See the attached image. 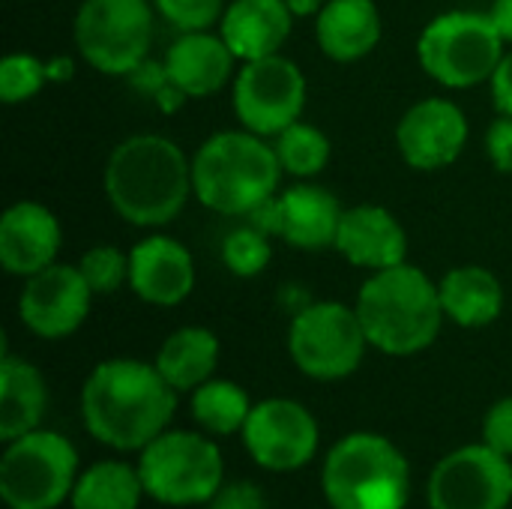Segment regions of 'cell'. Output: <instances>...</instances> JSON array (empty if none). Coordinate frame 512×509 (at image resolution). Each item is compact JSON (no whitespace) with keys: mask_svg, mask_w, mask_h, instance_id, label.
Wrapping results in <instances>:
<instances>
[{"mask_svg":"<svg viewBox=\"0 0 512 509\" xmlns=\"http://www.w3.org/2000/svg\"><path fill=\"white\" fill-rule=\"evenodd\" d=\"M276 159L282 165V174L294 180H315L333 156V144L324 129H318L309 120H297L288 129H282L273 138Z\"/></svg>","mask_w":512,"mask_h":509,"instance_id":"cell-28","label":"cell"},{"mask_svg":"<svg viewBox=\"0 0 512 509\" xmlns=\"http://www.w3.org/2000/svg\"><path fill=\"white\" fill-rule=\"evenodd\" d=\"M384 36V18L375 0H330L315 15V39L327 60L357 63L369 57Z\"/></svg>","mask_w":512,"mask_h":509,"instance_id":"cell-22","label":"cell"},{"mask_svg":"<svg viewBox=\"0 0 512 509\" xmlns=\"http://www.w3.org/2000/svg\"><path fill=\"white\" fill-rule=\"evenodd\" d=\"M111 210L135 228L171 225L195 195L192 159L183 147L156 132L123 138L102 174Z\"/></svg>","mask_w":512,"mask_h":509,"instance_id":"cell-2","label":"cell"},{"mask_svg":"<svg viewBox=\"0 0 512 509\" xmlns=\"http://www.w3.org/2000/svg\"><path fill=\"white\" fill-rule=\"evenodd\" d=\"M153 6L177 33H195L219 27L228 0H153Z\"/></svg>","mask_w":512,"mask_h":509,"instance_id":"cell-32","label":"cell"},{"mask_svg":"<svg viewBox=\"0 0 512 509\" xmlns=\"http://www.w3.org/2000/svg\"><path fill=\"white\" fill-rule=\"evenodd\" d=\"M153 0H84L72 39L87 66L102 75H132L153 45Z\"/></svg>","mask_w":512,"mask_h":509,"instance_id":"cell-9","label":"cell"},{"mask_svg":"<svg viewBox=\"0 0 512 509\" xmlns=\"http://www.w3.org/2000/svg\"><path fill=\"white\" fill-rule=\"evenodd\" d=\"M78 270L96 297H108L129 285V252L111 243H96L78 258Z\"/></svg>","mask_w":512,"mask_h":509,"instance_id":"cell-31","label":"cell"},{"mask_svg":"<svg viewBox=\"0 0 512 509\" xmlns=\"http://www.w3.org/2000/svg\"><path fill=\"white\" fill-rule=\"evenodd\" d=\"M240 63L282 54L294 30V12L285 0H228L216 27Z\"/></svg>","mask_w":512,"mask_h":509,"instance_id":"cell-21","label":"cell"},{"mask_svg":"<svg viewBox=\"0 0 512 509\" xmlns=\"http://www.w3.org/2000/svg\"><path fill=\"white\" fill-rule=\"evenodd\" d=\"M288 3V9L294 12V18H312V15H318L330 0H285Z\"/></svg>","mask_w":512,"mask_h":509,"instance_id":"cell-38","label":"cell"},{"mask_svg":"<svg viewBox=\"0 0 512 509\" xmlns=\"http://www.w3.org/2000/svg\"><path fill=\"white\" fill-rule=\"evenodd\" d=\"M252 414L249 393L225 378H210L198 390H192V417L207 435H237L243 432L246 420Z\"/></svg>","mask_w":512,"mask_h":509,"instance_id":"cell-27","label":"cell"},{"mask_svg":"<svg viewBox=\"0 0 512 509\" xmlns=\"http://www.w3.org/2000/svg\"><path fill=\"white\" fill-rule=\"evenodd\" d=\"M354 309L369 348L387 357H414L426 351L447 321L438 282L408 261L369 273Z\"/></svg>","mask_w":512,"mask_h":509,"instance_id":"cell-3","label":"cell"},{"mask_svg":"<svg viewBox=\"0 0 512 509\" xmlns=\"http://www.w3.org/2000/svg\"><path fill=\"white\" fill-rule=\"evenodd\" d=\"M471 126L465 111L444 96L417 99L396 123V147L414 171H444L468 147Z\"/></svg>","mask_w":512,"mask_h":509,"instance_id":"cell-16","label":"cell"},{"mask_svg":"<svg viewBox=\"0 0 512 509\" xmlns=\"http://www.w3.org/2000/svg\"><path fill=\"white\" fill-rule=\"evenodd\" d=\"M240 435L255 465L276 474H288L309 465L321 441L318 420L312 417V411L282 396L252 405V414Z\"/></svg>","mask_w":512,"mask_h":509,"instance_id":"cell-14","label":"cell"},{"mask_svg":"<svg viewBox=\"0 0 512 509\" xmlns=\"http://www.w3.org/2000/svg\"><path fill=\"white\" fill-rule=\"evenodd\" d=\"M78 453L69 438L33 429L3 450L0 498L9 509H54L72 498Z\"/></svg>","mask_w":512,"mask_h":509,"instance_id":"cell-8","label":"cell"},{"mask_svg":"<svg viewBox=\"0 0 512 509\" xmlns=\"http://www.w3.org/2000/svg\"><path fill=\"white\" fill-rule=\"evenodd\" d=\"M489 90H492V102H495L498 114H512V48L504 51V57L489 81Z\"/></svg>","mask_w":512,"mask_h":509,"instance_id":"cell-36","label":"cell"},{"mask_svg":"<svg viewBox=\"0 0 512 509\" xmlns=\"http://www.w3.org/2000/svg\"><path fill=\"white\" fill-rule=\"evenodd\" d=\"M369 339L354 306L318 300L300 309L288 327V354L312 381H342L366 357Z\"/></svg>","mask_w":512,"mask_h":509,"instance_id":"cell-10","label":"cell"},{"mask_svg":"<svg viewBox=\"0 0 512 509\" xmlns=\"http://www.w3.org/2000/svg\"><path fill=\"white\" fill-rule=\"evenodd\" d=\"M282 177L273 144L243 126L213 132L192 156L195 198L219 216L249 219L282 189Z\"/></svg>","mask_w":512,"mask_h":509,"instance_id":"cell-4","label":"cell"},{"mask_svg":"<svg viewBox=\"0 0 512 509\" xmlns=\"http://www.w3.org/2000/svg\"><path fill=\"white\" fill-rule=\"evenodd\" d=\"M153 363L177 393H192L216 375L219 339L207 327H180L159 345Z\"/></svg>","mask_w":512,"mask_h":509,"instance_id":"cell-25","label":"cell"},{"mask_svg":"<svg viewBox=\"0 0 512 509\" xmlns=\"http://www.w3.org/2000/svg\"><path fill=\"white\" fill-rule=\"evenodd\" d=\"M438 291H441L444 318L465 330H480L495 324L507 303L504 282L489 267L480 264H462L447 270L438 282Z\"/></svg>","mask_w":512,"mask_h":509,"instance_id":"cell-23","label":"cell"},{"mask_svg":"<svg viewBox=\"0 0 512 509\" xmlns=\"http://www.w3.org/2000/svg\"><path fill=\"white\" fill-rule=\"evenodd\" d=\"M342 213L345 207L327 186L315 180H297L279 189L267 204H261L249 216V222L258 225L264 234L285 240L291 249L324 252L336 246Z\"/></svg>","mask_w":512,"mask_h":509,"instance_id":"cell-13","label":"cell"},{"mask_svg":"<svg viewBox=\"0 0 512 509\" xmlns=\"http://www.w3.org/2000/svg\"><path fill=\"white\" fill-rule=\"evenodd\" d=\"M237 57L219 30L180 33L165 51V81L186 99H207L237 75Z\"/></svg>","mask_w":512,"mask_h":509,"instance_id":"cell-20","label":"cell"},{"mask_svg":"<svg viewBox=\"0 0 512 509\" xmlns=\"http://www.w3.org/2000/svg\"><path fill=\"white\" fill-rule=\"evenodd\" d=\"M210 509H267V501H264L258 486H252V483H231V486H222L213 495Z\"/></svg>","mask_w":512,"mask_h":509,"instance_id":"cell-35","label":"cell"},{"mask_svg":"<svg viewBox=\"0 0 512 509\" xmlns=\"http://www.w3.org/2000/svg\"><path fill=\"white\" fill-rule=\"evenodd\" d=\"M177 411V390L156 363L114 357L99 363L81 387V420L87 432L114 450H144Z\"/></svg>","mask_w":512,"mask_h":509,"instance_id":"cell-1","label":"cell"},{"mask_svg":"<svg viewBox=\"0 0 512 509\" xmlns=\"http://www.w3.org/2000/svg\"><path fill=\"white\" fill-rule=\"evenodd\" d=\"M138 474L147 498L165 507L210 504L222 489L225 462L219 447L186 429H165L141 450Z\"/></svg>","mask_w":512,"mask_h":509,"instance_id":"cell-7","label":"cell"},{"mask_svg":"<svg viewBox=\"0 0 512 509\" xmlns=\"http://www.w3.org/2000/svg\"><path fill=\"white\" fill-rule=\"evenodd\" d=\"M483 441L512 459V396L498 399L483 420Z\"/></svg>","mask_w":512,"mask_h":509,"instance_id":"cell-33","label":"cell"},{"mask_svg":"<svg viewBox=\"0 0 512 509\" xmlns=\"http://www.w3.org/2000/svg\"><path fill=\"white\" fill-rule=\"evenodd\" d=\"M144 495L138 468L123 462H96L78 474L72 509H138Z\"/></svg>","mask_w":512,"mask_h":509,"instance_id":"cell-26","label":"cell"},{"mask_svg":"<svg viewBox=\"0 0 512 509\" xmlns=\"http://www.w3.org/2000/svg\"><path fill=\"white\" fill-rule=\"evenodd\" d=\"M270 240L273 237L264 234L252 222L228 231L225 240H222V249H219L225 270L231 276H237V279H255V276H261L270 267V261H273V243Z\"/></svg>","mask_w":512,"mask_h":509,"instance_id":"cell-29","label":"cell"},{"mask_svg":"<svg viewBox=\"0 0 512 509\" xmlns=\"http://www.w3.org/2000/svg\"><path fill=\"white\" fill-rule=\"evenodd\" d=\"M63 246V228L51 207L39 201H15L0 216V267L27 279L57 264Z\"/></svg>","mask_w":512,"mask_h":509,"instance_id":"cell-18","label":"cell"},{"mask_svg":"<svg viewBox=\"0 0 512 509\" xmlns=\"http://www.w3.org/2000/svg\"><path fill=\"white\" fill-rule=\"evenodd\" d=\"M333 249L351 267L378 273L408 261V231L387 207L357 204L345 207Z\"/></svg>","mask_w":512,"mask_h":509,"instance_id":"cell-19","label":"cell"},{"mask_svg":"<svg viewBox=\"0 0 512 509\" xmlns=\"http://www.w3.org/2000/svg\"><path fill=\"white\" fill-rule=\"evenodd\" d=\"M93 297L96 294L84 282L78 264L57 261L24 279L18 294V318L33 336L57 342L81 330Z\"/></svg>","mask_w":512,"mask_h":509,"instance_id":"cell-15","label":"cell"},{"mask_svg":"<svg viewBox=\"0 0 512 509\" xmlns=\"http://www.w3.org/2000/svg\"><path fill=\"white\" fill-rule=\"evenodd\" d=\"M486 156L495 171L512 177V114H498L486 129Z\"/></svg>","mask_w":512,"mask_h":509,"instance_id":"cell-34","label":"cell"},{"mask_svg":"<svg viewBox=\"0 0 512 509\" xmlns=\"http://www.w3.org/2000/svg\"><path fill=\"white\" fill-rule=\"evenodd\" d=\"M321 486L330 509H405L408 459L390 438L354 432L327 453Z\"/></svg>","mask_w":512,"mask_h":509,"instance_id":"cell-5","label":"cell"},{"mask_svg":"<svg viewBox=\"0 0 512 509\" xmlns=\"http://www.w3.org/2000/svg\"><path fill=\"white\" fill-rule=\"evenodd\" d=\"M507 45L489 12L450 9L435 15L417 36L420 69L447 90L489 84Z\"/></svg>","mask_w":512,"mask_h":509,"instance_id":"cell-6","label":"cell"},{"mask_svg":"<svg viewBox=\"0 0 512 509\" xmlns=\"http://www.w3.org/2000/svg\"><path fill=\"white\" fill-rule=\"evenodd\" d=\"M498 36L504 39V45H512V0H492V6L486 9Z\"/></svg>","mask_w":512,"mask_h":509,"instance_id":"cell-37","label":"cell"},{"mask_svg":"<svg viewBox=\"0 0 512 509\" xmlns=\"http://www.w3.org/2000/svg\"><path fill=\"white\" fill-rule=\"evenodd\" d=\"M306 96V75L285 54L246 60L231 81V105L237 123L261 138H276L282 129L303 120Z\"/></svg>","mask_w":512,"mask_h":509,"instance_id":"cell-11","label":"cell"},{"mask_svg":"<svg viewBox=\"0 0 512 509\" xmlns=\"http://www.w3.org/2000/svg\"><path fill=\"white\" fill-rule=\"evenodd\" d=\"M195 258L168 234H150L129 249V288L147 306L171 309L195 291Z\"/></svg>","mask_w":512,"mask_h":509,"instance_id":"cell-17","label":"cell"},{"mask_svg":"<svg viewBox=\"0 0 512 509\" xmlns=\"http://www.w3.org/2000/svg\"><path fill=\"white\" fill-rule=\"evenodd\" d=\"M512 501L510 456L468 444L444 456L429 477L432 509H507Z\"/></svg>","mask_w":512,"mask_h":509,"instance_id":"cell-12","label":"cell"},{"mask_svg":"<svg viewBox=\"0 0 512 509\" xmlns=\"http://www.w3.org/2000/svg\"><path fill=\"white\" fill-rule=\"evenodd\" d=\"M48 78H51L48 63H42L36 54H30V51H9L0 60V99L6 105L30 102L45 87Z\"/></svg>","mask_w":512,"mask_h":509,"instance_id":"cell-30","label":"cell"},{"mask_svg":"<svg viewBox=\"0 0 512 509\" xmlns=\"http://www.w3.org/2000/svg\"><path fill=\"white\" fill-rule=\"evenodd\" d=\"M48 405V387L42 372L3 348L0 357V438L9 444L39 429Z\"/></svg>","mask_w":512,"mask_h":509,"instance_id":"cell-24","label":"cell"}]
</instances>
